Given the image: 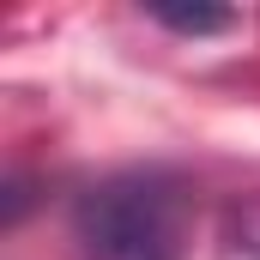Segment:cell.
I'll use <instances>...</instances> for the list:
<instances>
[{
    "label": "cell",
    "instance_id": "cell-1",
    "mask_svg": "<svg viewBox=\"0 0 260 260\" xmlns=\"http://www.w3.org/2000/svg\"><path fill=\"white\" fill-rule=\"evenodd\" d=\"M79 260H188L194 206L170 170H115L73 206Z\"/></svg>",
    "mask_w": 260,
    "mask_h": 260
},
{
    "label": "cell",
    "instance_id": "cell-2",
    "mask_svg": "<svg viewBox=\"0 0 260 260\" xmlns=\"http://www.w3.org/2000/svg\"><path fill=\"white\" fill-rule=\"evenodd\" d=\"M145 18H157L164 30H176V37H224V30H236V12L230 6H176V0H145Z\"/></svg>",
    "mask_w": 260,
    "mask_h": 260
}]
</instances>
